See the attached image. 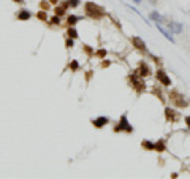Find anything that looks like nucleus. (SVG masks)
I'll use <instances>...</instances> for the list:
<instances>
[{"label": "nucleus", "mask_w": 190, "mask_h": 179, "mask_svg": "<svg viewBox=\"0 0 190 179\" xmlns=\"http://www.w3.org/2000/svg\"><path fill=\"white\" fill-rule=\"evenodd\" d=\"M86 13H87V16H90V18H93V19H100L101 16H105L103 7L95 5L93 2H87V3H86Z\"/></svg>", "instance_id": "obj_1"}, {"label": "nucleus", "mask_w": 190, "mask_h": 179, "mask_svg": "<svg viewBox=\"0 0 190 179\" xmlns=\"http://www.w3.org/2000/svg\"><path fill=\"white\" fill-rule=\"evenodd\" d=\"M114 130H116V132H128V133L133 132V127L130 125V122H128V119H127V114H124V116L120 117L117 127H116Z\"/></svg>", "instance_id": "obj_2"}, {"label": "nucleus", "mask_w": 190, "mask_h": 179, "mask_svg": "<svg viewBox=\"0 0 190 179\" xmlns=\"http://www.w3.org/2000/svg\"><path fill=\"white\" fill-rule=\"evenodd\" d=\"M170 97H171V100H173L176 105H178V106H181V108L187 105V102L184 100V97H182L181 94H178V92H171V94H170Z\"/></svg>", "instance_id": "obj_3"}, {"label": "nucleus", "mask_w": 190, "mask_h": 179, "mask_svg": "<svg viewBox=\"0 0 190 179\" xmlns=\"http://www.w3.org/2000/svg\"><path fill=\"white\" fill-rule=\"evenodd\" d=\"M132 43H133V46L136 48V49H140V51H147V48H146V43L140 38V37H132Z\"/></svg>", "instance_id": "obj_4"}, {"label": "nucleus", "mask_w": 190, "mask_h": 179, "mask_svg": "<svg viewBox=\"0 0 190 179\" xmlns=\"http://www.w3.org/2000/svg\"><path fill=\"white\" fill-rule=\"evenodd\" d=\"M157 79H158L163 86H171V79L166 76V73H165V72L158 70V72H157Z\"/></svg>", "instance_id": "obj_5"}, {"label": "nucleus", "mask_w": 190, "mask_h": 179, "mask_svg": "<svg viewBox=\"0 0 190 179\" xmlns=\"http://www.w3.org/2000/svg\"><path fill=\"white\" fill-rule=\"evenodd\" d=\"M108 122H110V119H108V117H98V119H93V120H92V124H93L97 129H101L103 125H106Z\"/></svg>", "instance_id": "obj_6"}, {"label": "nucleus", "mask_w": 190, "mask_h": 179, "mask_svg": "<svg viewBox=\"0 0 190 179\" xmlns=\"http://www.w3.org/2000/svg\"><path fill=\"white\" fill-rule=\"evenodd\" d=\"M30 16H32V13H30L29 10H21V11L18 13V19H21V21L30 19Z\"/></svg>", "instance_id": "obj_7"}, {"label": "nucleus", "mask_w": 190, "mask_h": 179, "mask_svg": "<svg viewBox=\"0 0 190 179\" xmlns=\"http://www.w3.org/2000/svg\"><path fill=\"white\" fill-rule=\"evenodd\" d=\"M157 29H158V32H162V33H163V37L166 38V40H170L171 41V43H174V40H173V37H171V33H168L165 29H163V27H162L158 22H157Z\"/></svg>", "instance_id": "obj_8"}, {"label": "nucleus", "mask_w": 190, "mask_h": 179, "mask_svg": "<svg viewBox=\"0 0 190 179\" xmlns=\"http://www.w3.org/2000/svg\"><path fill=\"white\" fill-rule=\"evenodd\" d=\"M138 75H140V76H143V78L149 75V67H147L146 63H141V65H140V70H138Z\"/></svg>", "instance_id": "obj_9"}, {"label": "nucleus", "mask_w": 190, "mask_h": 179, "mask_svg": "<svg viewBox=\"0 0 190 179\" xmlns=\"http://www.w3.org/2000/svg\"><path fill=\"white\" fill-rule=\"evenodd\" d=\"M168 27H170V30H173V32H176V33H179V32L182 30L181 24H178V22H170Z\"/></svg>", "instance_id": "obj_10"}, {"label": "nucleus", "mask_w": 190, "mask_h": 179, "mask_svg": "<svg viewBox=\"0 0 190 179\" xmlns=\"http://www.w3.org/2000/svg\"><path fill=\"white\" fill-rule=\"evenodd\" d=\"M165 114H166V119H168V120H174V119H176V117H174V111H173L171 108H166V109H165Z\"/></svg>", "instance_id": "obj_11"}, {"label": "nucleus", "mask_w": 190, "mask_h": 179, "mask_svg": "<svg viewBox=\"0 0 190 179\" xmlns=\"http://www.w3.org/2000/svg\"><path fill=\"white\" fill-rule=\"evenodd\" d=\"M143 147L144 149H149V151H155V144L151 143V141H143Z\"/></svg>", "instance_id": "obj_12"}, {"label": "nucleus", "mask_w": 190, "mask_h": 179, "mask_svg": "<svg viewBox=\"0 0 190 179\" xmlns=\"http://www.w3.org/2000/svg\"><path fill=\"white\" fill-rule=\"evenodd\" d=\"M155 151H158V152H163V151H165V143L162 140L155 143Z\"/></svg>", "instance_id": "obj_13"}, {"label": "nucleus", "mask_w": 190, "mask_h": 179, "mask_svg": "<svg viewBox=\"0 0 190 179\" xmlns=\"http://www.w3.org/2000/svg\"><path fill=\"white\" fill-rule=\"evenodd\" d=\"M79 19H81L79 16H73V15H71V16H68V19H67V21H68V24H70V25H75Z\"/></svg>", "instance_id": "obj_14"}, {"label": "nucleus", "mask_w": 190, "mask_h": 179, "mask_svg": "<svg viewBox=\"0 0 190 179\" xmlns=\"http://www.w3.org/2000/svg\"><path fill=\"white\" fill-rule=\"evenodd\" d=\"M68 37H70V38H73V40H75V38H78V32L73 29L71 25L68 27Z\"/></svg>", "instance_id": "obj_15"}, {"label": "nucleus", "mask_w": 190, "mask_h": 179, "mask_svg": "<svg viewBox=\"0 0 190 179\" xmlns=\"http://www.w3.org/2000/svg\"><path fill=\"white\" fill-rule=\"evenodd\" d=\"M63 13H65V8L63 7H56V15L57 16H62Z\"/></svg>", "instance_id": "obj_16"}, {"label": "nucleus", "mask_w": 190, "mask_h": 179, "mask_svg": "<svg viewBox=\"0 0 190 179\" xmlns=\"http://www.w3.org/2000/svg\"><path fill=\"white\" fill-rule=\"evenodd\" d=\"M67 3H68V7H78L79 5V0H68V2H67Z\"/></svg>", "instance_id": "obj_17"}, {"label": "nucleus", "mask_w": 190, "mask_h": 179, "mask_svg": "<svg viewBox=\"0 0 190 179\" xmlns=\"http://www.w3.org/2000/svg\"><path fill=\"white\" fill-rule=\"evenodd\" d=\"M51 24H54V25H59V24H60V19H59V16H57V15L51 19Z\"/></svg>", "instance_id": "obj_18"}, {"label": "nucleus", "mask_w": 190, "mask_h": 179, "mask_svg": "<svg viewBox=\"0 0 190 179\" xmlns=\"http://www.w3.org/2000/svg\"><path fill=\"white\" fill-rule=\"evenodd\" d=\"M38 18H40V19H41V21H46V19H48V16H46V13H43V11H40V13H38Z\"/></svg>", "instance_id": "obj_19"}, {"label": "nucleus", "mask_w": 190, "mask_h": 179, "mask_svg": "<svg viewBox=\"0 0 190 179\" xmlns=\"http://www.w3.org/2000/svg\"><path fill=\"white\" fill-rule=\"evenodd\" d=\"M151 18H152V19H155L157 22H158V21H162V16H160V15H157V13H152Z\"/></svg>", "instance_id": "obj_20"}, {"label": "nucleus", "mask_w": 190, "mask_h": 179, "mask_svg": "<svg viewBox=\"0 0 190 179\" xmlns=\"http://www.w3.org/2000/svg\"><path fill=\"white\" fill-rule=\"evenodd\" d=\"M73 46V38H68L67 40V48H71Z\"/></svg>", "instance_id": "obj_21"}, {"label": "nucleus", "mask_w": 190, "mask_h": 179, "mask_svg": "<svg viewBox=\"0 0 190 179\" xmlns=\"http://www.w3.org/2000/svg\"><path fill=\"white\" fill-rule=\"evenodd\" d=\"M105 54H106V51H105V49H101V51H98V52H97V56H100V57H103V56H105Z\"/></svg>", "instance_id": "obj_22"}, {"label": "nucleus", "mask_w": 190, "mask_h": 179, "mask_svg": "<svg viewBox=\"0 0 190 179\" xmlns=\"http://www.w3.org/2000/svg\"><path fill=\"white\" fill-rule=\"evenodd\" d=\"M71 68H73V70H76V68H78V62H76V60L71 62Z\"/></svg>", "instance_id": "obj_23"}, {"label": "nucleus", "mask_w": 190, "mask_h": 179, "mask_svg": "<svg viewBox=\"0 0 190 179\" xmlns=\"http://www.w3.org/2000/svg\"><path fill=\"white\" fill-rule=\"evenodd\" d=\"M40 5H41V8H48V3H45V2H41Z\"/></svg>", "instance_id": "obj_24"}, {"label": "nucleus", "mask_w": 190, "mask_h": 179, "mask_svg": "<svg viewBox=\"0 0 190 179\" xmlns=\"http://www.w3.org/2000/svg\"><path fill=\"white\" fill-rule=\"evenodd\" d=\"M185 122H187V125L190 127V117H185Z\"/></svg>", "instance_id": "obj_25"}, {"label": "nucleus", "mask_w": 190, "mask_h": 179, "mask_svg": "<svg viewBox=\"0 0 190 179\" xmlns=\"http://www.w3.org/2000/svg\"><path fill=\"white\" fill-rule=\"evenodd\" d=\"M49 2H51V3H57V2H59V0H49Z\"/></svg>", "instance_id": "obj_26"}, {"label": "nucleus", "mask_w": 190, "mask_h": 179, "mask_svg": "<svg viewBox=\"0 0 190 179\" xmlns=\"http://www.w3.org/2000/svg\"><path fill=\"white\" fill-rule=\"evenodd\" d=\"M15 2H18V3H24V0H15Z\"/></svg>", "instance_id": "obj_27"}, {"label": "nucleus", "mask_w": 190, "mask_h": 179, "mask_svg": "<svg viewBox=\"0 0 190 179\" xmlns=\"http://www.w3.org/2000/svg\"><path fill=\"white\" fill-rule=\"evenodd\" d=\"M133 2H135V3H141V0H133Z\"/></svg>", "instance_id": "obj_28"}]
</instances>
